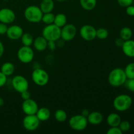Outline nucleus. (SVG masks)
<instances>
[{
  "label": "nucleus",
  "mask_w": 134,
  "mask_h": 134,
  "mask_svg": "<svg viewBox=\"0 0 134 134\" xmlns=\"http://www.w3.org/2000/svg\"><path fill=\"white\" fill-rule=\"evenodd\" d=\"M126 13L128 15L130 16H134V6L133 5H130L126 7Z\"/></svg>",
  "instance_id": "obj_38"
},
{
  "label": "nucleus",
  "mask_w": 134,
  "mask_h": 134,
  "mask_svg": "<svg viewBox=\"0 0 134 134\" xmlns=\"http://www.w3.org/2000/svg\"><path fill=\"white\" fill-rule=\"evenodd\" d=\"M39 7L43 14L51 13L54 8V3L53 0H42Z\"/></svg>",
  "instance_id": "obj_18"
},
{
  "label": "nucleus",
  "mask_w": 134,
  "mask_h": 134,
  "mask_svg": "<svg viewBox=\"0 0 134 134\" xmlns=\"http://www.w3.org/2000/svg\"><path fill=\"white\" fill-rule=\"evenodd\" d=\"M132 98L127 94H120L114 99L113 106L115 109L123 112L129 109L132 105Z\"/></svg>",
  "instance_id": "obj_2"
},
{
  "label": "nucleus",
  "mask_w": 134,
  "mask_h": 134,
  "mask_svg": "<svg viewBox=\"0 0 134 134\" xmlns=\"http://www.w3.org/2000/svg\"><path fill=\"white\" fill-rule=\"evenodd\" d=\"M124 71L127 79H134V63H130L128 64L124 69Z\"/></svg>",
  "instance_id": "obj_28"
},
{
  "label": "nucleus",
  "mask_w": 134,
  "mask_h": 134,
  "mask_svg": "<svg viewBox=\"0 0 134 134\" xmlns=\"http://www.w3.org/2000/svg\"><path fill=\"white\" fill-rule=\"evenodd\" d=\"M124 85L130 91L134 92V79H127Z\"/></svg>",
  "instance_id": "obj_31"
},
{
  "label": "nucleus",
  "mask_w": 134,
  "mask_h": 134,
  "mask_svg": "<svg viewBox=\"0 0 134 134\" xmlns=\"http://www.w3.org/2000/svg\"><path fill=\"white\" fill-rule=\"evenodd\" d=\"M35 115L40 122H44L48 120L51 117V111L47 107H41L38 109Z\"/></svg>",
  "instance_id": "obj_19"
},
{
  "label": "nucleus",
  "mask_w": 134,
  "mask_h": 134,
  "mask_svg": "<svg viewBox=\"0 0 134 134\" xmlns=\"http://www.w3.org/2000/svg\"><path fill=\"white\" fill-rule=\"evenodd\" d=\"M54 17L55 15L52 13V12H51V13H44V14H43V16H42L41 21L43 23H44L47 25L51 24L54 23Z\"/></svg>",
  "instance_id": "obj_27"
},
{
  "label": "nucleus",
  "mask_w": 134,
  "mask_h": 134,
  "mask_svg": "<svg viewBox=\"0 0 134 134\" xmlns=\"http://www.w3.org/2000/svg\"><path fill=\"white\" fill-rule=\"evenodd\" d=\"M122 133L123 132L119 126L110 127V128L107 132V134H122Z\"/></svg>",
  "instance_id": "obj_32"
},
{
  "label": "nucleus",
  "mask_w": 134,
  "mask_h": 134,
  "mask_svg": "<svg viewBox=\"0 0 134 134\" xmlns=\"http://www.w3.org/2000/svg\"><path fill=\"white\" fill-rule=\"evenodd\" d=\"M39 106L37 103L34 99H30L24 100L22 104V109L26 115H35L38 111Z\"/></svg>",
  "instance_id": "obj_12"
},
{
  "label": "nucleus",
  "mask_w": 134,
  "mask_h": 134,
  "mask_svg": "<svg viewBox=\"0 0 134 134\" xmlns=\"http://www.w3.org/2000/svg\"><path fill=\"white\" fill-rule=\"evenodd\" d=\"M109 35V31L107 29L101 27L96 30V37L99 39H107Z\"/></svg>",
  "instance_id": "obj_29"
},
{
  "label": "nucleus",
  "mask_w": 134,
  "mask_h": 134,
  "mask_svg": "<svg viewBox=\"0 0 134 134\" xmlns=\"http://www.w3.org/2000/svg\"><path fill=\"white\" fill-rule=\"evenodd\" d=\"M56 41H48V44H47V48H48L51 51H54L56 48V45L57 44H56Z\"/></svg>",
  "instance_id": "obj_37"
},
{
  "label": "nucleus",
  "mask_w": 134,
  "mask_h": 134,
  "mask_svg": "<svg viewBox=\"0 0 134 134\" xmlns=\"http://www.w3.org/2000/svg\"><path fill=\"white\" fill-rule=\"evenodd\" d=\"M123 52L126 56L130 58H134V41L129 40L124 41L123 45L122 46Z\"/></svg>",
  "instance_id": "obj_15"
},
{
  "label": "nucleus",
  "mask_w": 134,
  "mask_h": 134,
  "mask_svg": "<svg viewBox=\"0 0 134 134\" xmlns=\"http://www.w3.org/2000/svg\"><path fill=\"white\" fill-rule=\"evenodd\" d=\"M117 3L121 7H127L132 5V3H133V0H117Z\"/></svg>",
  "instance_id": "obj_33"
},
{
  "label": "nucleus",
  "mask_w": 134,
  "mask_h": 134,
  "mask_svg": "<svg viewBox=\"0 0 134 134\" xmlns=\"http://www.w3.org/2000/svg\"><path fill=\"white\" fill-rule=\"evenodd\" d=\"M21 98H22L23 100H26V99H28L30 98H31V94H30V92L28 91V90H24V91L20 93Z\"/></svg>",
  "instance_id": "obj_35"
},
{
  "label": "nucleus",
  "mask_w": 134,
  "mask_h": 134,
  "mask_svg": "<svg viewBox=\"0 0 134 134\" xmlns=\"http://www.w3.org/2000/svg\"><path fill=\"white\" fill-rule=\"evenodd\" d=\"M121 121V117L116 113L109 114L107 118V122L110 127L119 126Z\"/></svg>",
  "instance_id": "obj_20"
},
{
  "label": "nucleus",
  "mask_w": 134,
  "mask_h": 134,
  "mask_svg": "<svg viewBox=\"0 0 134 134\" xmlns=\"http://www.w3.org/2000/svg\"><path fill=\"white\" fill-rule=\"evenodd\" d=\"M132 37V31L131 28L128 27H124L120 31V37L123 40L127 41L131 39Z\"/></svg>",
  "instance_id": "obj_25"
},
{
  "label": "nucleus",
  "mask_w": 134,
  "mask_h": 134,
  "mask_svg": "<svg viewBox=\"0 0 134 134\" xmlns=\"http://www.w3.org/2000/svg\"><path fill=\"white\" fill-rule=\"evenodd\" d=\"M14 65L11 62H5L1 67V71L8 77L13 74L14 71Z\"/></svg>",
  "instance_id": "obj_22"
},
{
  "label": "nucleus",
  "mask_w": 134,
  "mask_h": 134,
  "mask_svg": "<svg viewBox=\"0 0 134 134\" xmlns=\"http://www.w3.org/2000/svg\"><path fill=\"white\" fill-rule=\"evenodd\" d=\"M24 14L25 18L28 22L31 23H38L41 21L43 13L39 7L30 5L26 7Z\"/></svg>",
  "instance_id": "obj_3"
},
{
  "label": "nucleus",
  "mask_w": 134,
  "mask_h": 134,
  "mask_svg": "<svg viewBox=\"0 0 134 134\" xmlns=\"http://www.w3.org/2000/svg\"><path fill=\"white\" fill-rule=\"evenodd\" d=\"M89 113H89L88 110V109H84V110H82V111L81 112V115H82V116H85V117H86V118H87L88 115H89Z\"/></svg>",
  "instance_id": "obj_41"
},
{
  "label": "nucleus",
  "mask_w": 134,
  "mask_h": 134,
  "mask_svg": "<svg viewBox=\"0 0 134 134\" xmlns=\"http://www.w3.org/2000/svg\"><path fill=\"white\" fill-rule=\"evenodd\" d=\"M54 118L58 122H64L67 120L68 115L64 110L58 109L54 113Z\"/></svg>",
  "instance_id": "obj_26"
},
{
  "label": "nucleus",
  "mask_w": 134,
  "mask_h": 134,
  "mask_svg": "<svg viewBox=\"0 0 134 134\" xmlns=\"http://www.w3.org/2000/svg\"><path fill=\"white\" fill-rule=\"evenodd\" d=\"M12 86L17 92L21 93L28 90L29 82L24 76L16 75L12 79Z\"/></svg>",
  "instance_id": "obj_10"
},
{
  "label": "nucleus",
  "mask_w": 134,
  "mask_h": 134,
  "mask_svg": "<svg viewBox=\"0 0 134 134\" xmlns=\"http://www.w3.org/2000/svg\"><path fill=\"white\" fill-rule=\"evenodd\" d=\"M42 35L48 41H57L61 38V28L54 24L47 25L42 31Z\"/></svg>",
  "instance_id": "obj_4"
},
{
  "label": "nucleus",
  "mask_w": 134,
  "mask_h": 134,
  "mask_svg": "<svg viewBox=\"0 0 134 134\" xmlns=\"http://www.w3.org/2000/svg\"><path fill=\"white\" fill-rule=\"evenodd\" d=\"M23 126L26 130L29 132L35 131L39 128L40 124V120L36 116V115H26L22 121Z\"/></svg>",
  "instance_id": "obj_8"
},
{
  "label": "nucleus",
  "mask_w": 134,
  "mask_h": 134,
  "mask_svg": "<svg viewBox=\"0 0 134 134\" xmlns=\"http://www.w3.org/2000/svg\"><path fill=\"white\" fill-rule=\"evenodd\" d=\"M81 7L85 10H93L97 5V0H79Z\"/></svg>",
  "instance_id": "obj_21"
},
{
  "label": "nucleus",
  "mask_w": 134,
  "mask_h": 134,
  "mask_svg": "<svg viewBox=\"0 0 134 134\" xmlns=\"http://www.w3.org/2000/svg\"><path fill=\"white\" fill-rule=\"evenodd\" d=\"M47 44H48V41L43 36H39L35 38L33 43L35 49L39 52L45 51L47 48Z\"/></svg>",
  "instance_id": "obj_17"
},
{
  "label": "nucleus",
  "mask_w": 134,
  "mask_h": 134,
  "mask_svg": "<svg viewBox=\"0 0 134 134\" xmlns=\"http://www.w3.org/2000/svg\"><path fill=\"white\" fill-rule=\"evenodd\" d=\"M24 34L23 29L18 25H12L8 27L6 35L11 40H18L22 37Z\"/></svg>",
  "instance_id": "obj_14"
},
{
  "label": "nucleus",
  "mask_w": 134,
  "mask_h": 134,
  "mask_svg": "<svg viewBox=\"0 0 134 134\" xmlns=\"http://www.w3.org/2000/svg\"><path fill=\"white\" fill-rule=\"evenodd\" d=\"M31 79L34 83L39 86H43L47 85L49 81L48 73L41 68H36L31 74Z\"/></svg>",
  "instance_id": "obj_6"
},
{
  "label": "nucleus",
  "mask_w": 134,
  "mask_h": 134,
  "mask_svg": "<svg viewBox=\"0 0 134 134\" xmlns=\"http://www.w3.org/2000/svg\"><path fill=\"white\" fill-rule=\"evenodd\" d=\"M124 43V40H123L122 38H117V39L115 40V44L117 47H122V46L123 45Z\"/></svg>",
  "instance_id": "obj_39"
},
{
  "label": "nucleus",
  "mask_w": 134,
  "mask_h": 134,
  "mask_svg": "<svg viewBox=\"0 0 134 134\" xmlns=\"http://www.w3.org/2000/svg\"><path fill=\"white\" fill-rule=\"evenodd\" d=\"M77 30L72 24H66L61 28V39L64 41H71L75 37Z\"/></svg>",
  "instance_id": "obj_9"
},
{
  "label": "nucleus",
  "mask_w": 134,
  "mask_h": 134,
  "mask_svg": "<svg viewBox=\"0 0 134 134\" xmlns=\"http://www.w3.org/2000/svg\"><path fill=\"white\" fill-rule=\"evenodd\" d=\"M20 39L23 45L28 46V47H30L33 44L34 40L32 35L29 33H24Z\"/></svg>",
  "instance_id": "obj_24"
},
{
  "label": "nucleus",
  "mask_w": 134,
  "mask_h": 134,
  "mask_svg": "<svg viewBox=\"0 0 134 134\" xmlns=\"http://www.w3.org/2000/svg\"><path fill=\"white\" fill-rule=\"evenodd\" d=\"M87 120L88 123L92 125H99L103 121V116L101 113L98 111H93L88 115Z\"/></svg>",
  "instance_id": "obj_16"
},
{
  "label": "nucleus",
  "mask_w": 134,
  "mask_h": 134,
  "mask_svg": "<svg viewBox=\"0 0 134 134\" xmlns=\"http://www.w3.org/2000/svg\"><path fill=\"white\" fill-rule=\"evenodd\" d=\"M8 27L6 24H4L3 22H0V35H5L6 34L7 31Z\"/></svg>",
  "instance_id": "obj_36"
},
{
  "label": "nucleus",
  "mask_w": 134,
  "mask_h": 134,
  "mask_svg": "<svg viewBox=\"0 0 134 134\" xmlns=\"http://www.w3.org/2000/svg\"><path fill=\"white\" fill-rule=\"evenodd\" d=\"M16 14L12 9L9 8H3L0 9V22L4 24H11L15 20Z\"/></svg>",
  "instance_id": "obj_13"
},
{
  "label": "nucleus",
  "mask_w": 134,
  "mask_h": 134,
  "mask_svg": "<svg viewBox=\"0 0 134 134\" xmlns=\"http://www.w3.org/2000/svg\"><path fill=\"white\" fill-rule=\"evenodd\" d=\"M57 1H59V2H64V1H67V0H56Z\"/></svg>",
  "instance_id": "obj_43"
},
{
  "label": "nucleus",
  "mask_w": 134,
  "mask_h": 134,
  "mask_svg": "<svg viewBox=\"0 0 134 134\" xmlns=\"http://www.w3.org/2000/svg\"><path fill=\"white\" fill-rule=\"evenodd\" d=\"M87 118L82 115H76L71 117L69 120V125L73 130L81 131L84 130L88 126Z\"/></svg>",
  "instance_id": "obj_5"
},
{
  "label": "nucleus",
  "mask_w": 134,
  "mask_h": 134,
  "mask_svg": "<svg viewBox=\"0 0 134 134\" xmlns=\"http://www.w3.org/2000/svg\"><path fill=\"white\" fill-rule=\"evenodd\" d=\"M17 58L20 62L26 64H29L34 60V52L30 47L23 45L17 52Z\"/></svg>",
  "instance_id": "obj_7"
},
{
  "label": "nucleus",
  "mask_w": 134,
  "mask_h": 134,
  "mask_svg": "<svg viewBox=\"0 0 134 134\" xmlns=\"http://www.w3.org/2000/svg\"><path fill=\"white\" fill-rule=\"evenodd\" d=\"M4 50H5V48H4V45L3 44L2 42L0 41V58L3 56L4 53Z\"/></svg>",
  "instance_id": "obj_40"
},
{
  "label": "nucleus",
  "mask_w": 134,
  "mask_h": 134,
  "mask_svg": "<svg viewBox=\"0 0 134 134\" xmlns=\"http://www.w3.org/2000/svg\"><path fill=\"white\" fill-rule=\"evenodd\" d=\"M67 20L68 18L65 14H63V13H59V14L55 15L54 20V23L56 26H58L59 27L62 28L63 26H65L67 24Z\"/></svg>",
  "instance_id": "obj_23"
},
{
  "label": "nucleus",
  "mask_w": 134,
  "mask_h": 134,
  "mask_svg": "<svg viewBox=\"0 0 134 134\" xmlns=\"http://www.w3.org/2000/svg\"><path fill=\"white\" fill-rule=\"evenodd\" d=\"M119 127L122 132H126L130 129V124L128 121H121Z\"/></svg>",
  "instance_id": "obj_30"
},
{
  "label": "nucleus",
  "mask_w": 134,
  "mask_h": 134,
  "mask_svg": "<svg viewBox=\"0 0 134 134\" xmlns=\"http://www.w3.org/2000/svg\"><path fill=\"white\" fill-rule=\"evenodd\" d=\"M7 81V77L0 71V88L5 86Z\"/></svg>",
  "instance_id": "obj_34"
},
{
  "label": "nucleus",
  "mask_w": 134,
  "mask_h": 134,
  "mask_svg": "<svg viewBox=\"0 0 134 134\" xmlns=\"http://www.w3.org/2000/svg\"><path fill=\"white\" fill-rule=\"evenodd\" d=\"M81 37L87 41H92L96 38V29L91 25H84L79 30Z\"/></svg>",
  "instance_id": "obj_11"
},
{
  "label": "nucleus",
  "mask_w": 134,
  "mask_h": 134,
  "mask_svg": "<svg viewBox=\"0 0 134 134\" xmlns=\"http://www.w3.org/2000/svg\"><path fill=\"white\" fill-rule=\"evenodd\" d=\"M127 80L125 71L122 68H115L109 73L108 81L110 85L113 87H119L124 85Z\"/></svg>",
  "instance_id": "obj_1"
},
{
  "label": "nucleus",
  "mask_w": 134,
  "mask_h": 134,
  "mask_svg": "<svg viewBox=\"0 0 134 134\" xmlns=\"http://www.w3.org/2000/svg\"><path fill=\"white\" fill-rule=\"evenodd\" d=\"M4 103H5V102H4V99L0 97V107H2V106L3 105Z\"/></svg>",
  "instance_id": "obj_42"
}]
</instances>
